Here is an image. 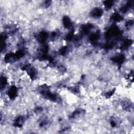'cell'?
Segmentation results:
<instances>
[{
  "instance_id": "6da1fadb",
  "label": "cell",
  "mask_w": 134,
  "mask_h": 134,
  "mask_svg": "<svg viewBox=\"0 0 134 134\" xmlns=\"http://www.w3.org/2000/svg\"><path fill=\"white\" fill-rule=\"evenodd\" d=\"M17 92V89H16V88L15 87L13 86L9 90L8 95L11 98L13 99L16 97Z\"/></svg>"
},
{
  "instance_id": "7a4b0ae2",
  "label": "cell",
  "mask_w": 134,
  "mask_h": 134,
  "mask_svg": "<svg viewBox=\"0 0 134 134\" xmlns=\"http://www.w3.org/2000/svg\"><path fill=\"white\" fill-rule=\"evenodd\" d=\"M63 23H64V26H65V27L66 29H69L72 26V23L71 22V20L70 18L66 16L64 18V20H63Z\"/></svg>"
}]
</instances>
